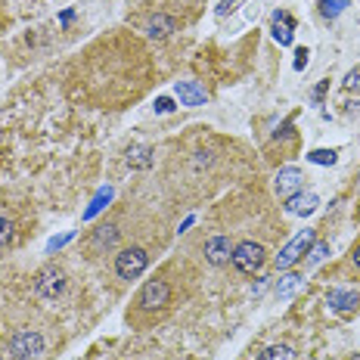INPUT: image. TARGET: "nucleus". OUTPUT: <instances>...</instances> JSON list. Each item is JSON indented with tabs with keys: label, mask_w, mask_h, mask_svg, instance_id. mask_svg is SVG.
Returning a JSON list of instances; mask_svg holds the SVG:
<instances>
[{
	"label": "nucleus",
	"mask_w": 360,
	"mask_h": 360,
	"mask_svg": "<svg viewBox=\"0 0 360 360\" xmlns=\"http://www.w3.org/2000/svg\"><path fill=\"white\" fill-rule=\"evenodd\" d=\"M298 286H302V276H298V274H289V276H283V280H280V286H276V295L286 298V295H292V292H295Z\"/></svg>",
	"instance_id": "17"
},
{
	"label": "nucleus",
	"mask_w": 360,
	"mask_h": 360,
	"mask_svg": "<svg viewBox=\"0 0 360 360\" xmlns=\"http://www.w3.org/2000/svg\"><path fill=\"white\" fill-rule=\"evenodd\" d=\"M127 165H131V168H149V165H153V149L149 146H131L127 149Z\"/></svg>",
	"instance_id": "15"
},
{
	"label": "nucleus",
	"mask_w": 360,
	"mask_h": 360,
	"mask_svg": "<svg viewBox=\"0 0 360 360\" xmlns=\"http://www.w3.org/2000/svg\"><path fill=\"white\" fill-rule=\"evenodd\" d=\"M345 87L348 90H360V65L354 72H348V78H345Z\"/></svg>",
	"instance_id": "23"
},
{
	"label": "nucleus",
	"mask_w": 360,
	"mask_h": 360,
	"mask_svg": "<svg viewBox=\"0 0 360 360\" xmlns=\"http://www.w3.org/2000/svg\"><path fill=\"white\" fill-rule=\"evenodd\" d=\"M177 96H180V103H184V106H202V103L208 100L205 96V90H202L196 81H177Z\"/></svg>",
	"instance_id": "12"
},
{
	"label": "nucleus",
	"mask_w": 360,
	"mask_h": 360,
	"mask_svg": "<svg viewBox=\"0 0 360 360\" xmlns=\"http://www.w3.org/2000/svg\"><path fill=\"white\" fill-rule=\"evenodd\" d=\"M292 28H295V22H292L289 13H276L274 16V37L283 44V47L292 44Z\"/></svg>",
	"instance_id": "14"
},
{
	"label": "nucleus",
	"mask_w": 360,
	"mask_h": 360,
	"mask_svg": "<svg viewBox=\"0 0 360 360\" xmlns=\"http://www.w3.org/2000/svg\"><path fill=\"white\" fill-rule=\"evenodd\" d=\"M171 298H174V289H171V283L165 280V276H155V280H146L143 289H140L137 311L140 314H159V311H165V307L171 304Z\"/></svg>",
	"instance_id": "1"
},
{
	"label": "nucleus",
	"mask_w": 360,
	"mask_h": 360,
	"mask_svg": "<svg viewBox=\"0 0 360 360\" xmlns=\"http://www.w3.org/2000/svg\"><path fill=\"white\" fill-rule=\"evenodd\" d=\"M146 267H149V255H146V249H140V245H127V249L115 255V274L122 276V280H137Z\"/></svg>",
	"instance_id": "3"
},
{
	"label": "nucleus",
	"mask_w": 360,
	"mask_h": 360,
	"mask_svg": "<svg viewBox=\"0 0 360 360\" xmlns=\"http://www.w3.org/2000/svg\"><path fill=\"white\" fill-rule=\"evenodd\" d=\"M351 261H354V267L360 270V243L354 245V255H351Z\"/></svg>",
	"instance_id": "26"
},
{
	"label": "nucleus",
	"mask_w": 360,
	"mask_h": 360,
	"mask_svg": "<svg viewBox=\"0 0 360 360\" xmlns=\"http://www.w3.org/2000/svg\"><path fill=\"white\" fill-rule=\"evenodd\" d=\"M274 190L280 199H292L304 190V171L302 168H280V174L274 180Z\"/></svg>",
	"instance_id": "7"
},
{
	"label": "nucleus",
	"mask_w": 360,
	"mask_h": 360,
	"mask_svg": "<svg viewBox=\"0 0 360 360\" xmlns=\"http://www.w3.org/2000/svg\"><path fill=\"white\" fill-rule=\"evenodd\" d=\"M307 252H311V264H320V261L326 258L329 245H326V243H317V245H314V249H307Z\"/></svg>",
	"instance_id": "22"
},
{
	"label": "nucleus",
	"mask_w": 360,
	"mask_h": 360,
	"mask_svg": "<svg viewBox=\"0 0 360 360\" xmlns=\"http://www.w3.org/2000/svg\"><path fill=\"white\" fill-rule=\"evenodd\" d=\"M118 224H103V227H96L94 233H90L87 239V245H90V252L94 255H103V252H112L115 249V243H118Z\"/></svg>",
	"instance_id": "9"
},
{
	"label": "nucleus",
	"mask_w": 360,
	"mask_h": 360,
	"mask_svg": "<svg viewBox=\"0 0 360 360\" xmlns=\"http://www.w3.org/2000/svg\"><path fill=\"white\" fill-rule=\"evenodd\" d=\"M258 360H298V357L289 345H270V348H264L258 354Z\"/></svg>",
	"instance_id": "16"
},
{
	"label": "nucleus",
	"mask_w": 360,
	"mask_h": 360,
	"mask_svg": "<svg viewBox=\"0 0 360 360\" xmlns=\"http://www.w3.org/2000/svg\"><path fill=\"white\" fill-rule=\"evenodd\" d=\"M155 109H159V112H171L174 106H171V100H168V96H162V100L155 103Z\"/></svg>",
	"instance_id": "25"
},
{
	"label": "nucleus",
	"mask_w": 360,
	"mask_h": 360,
	"mask_svg": "<svg viewBox=\"0 0 360 360\" xmlns=\"http://www.w3.org/2000/svg\"><path fill=\"white\" fill-rule=\"evenodd\" d=\"M295 56H298L295 59V69H304V65H307V50H298Z\"/></svg>",
	"instance_id": "24"
},
{
	"label": "nucleus",
	"mask_w": 360,
	"mask_h": 360,
	"mask_svg": "<svg viewBox=\"0 0 360 360\" xmlns=\"http://www.w3.org/2000/svg\"><path fill=\"white\" fill-rule=\"evenodd\" d=\"M230 258H233V243H230V236H212L205 243V261L214 267H224L230 264Z\"/></svg>",
	"instance_id": "10"
},
{
	"label": "nucleus",
	"mask_w": 360,
	"mask_h": 360,
	"mask_svg": "<svg viewBox=\"0 0 360 360\" xmlns=\"http://www.w3.org/2000/svg\"><path fill=\"white\" fill-rule=\"evenodd\" d=\"M230 261H233V267L239 270V274H255V270L264 267L267 252H264V245H261V243L245 239V243L233 245V258H230Z\"/></svg>",
	"instance_id": "2"
},
{
	"label": "nucleus",
	"mask_w": 360,
	"mask_h": 360,
	"mask_svg": "<svg viewBox=\"0 0 360 360\" xmlns=\"http://www.w3.org/2000/svg\"><path fill=\"white\" fill-rule=\"evenodd\" d=\"M13 233H16V224H13L10 217H4V214H0V249L13 243Z\"/></svg>",
	"instance_id": "19"
},
{
	"label": "nucleus",
	"mask_w": 360,
	"mask_h": 360,
	"mask_svg": "<svg viewBox=\"0 0 360 360\" xmlns=\"http://www.w3.org/2000/svg\"><path fill=\"white\" fill-rule=\"evenodd\" d=\"M63 289H65V274L59 267H47V270L37 274L34 292L41 298H56V295H63Z\"/></svg>",
	"instance_id": "8"
},
{
	"label": "nucleus",
	"mask_w": 360,
	"mask_h": 360,
	"mask_svg": "<svg viewBox=\"0 0 360 360\" xmlns=\"http://www.w3.org/2000/svg\"><path fill=\"white\" fill-rule=\"evenodd\" d=\"M326 304L333 307L335 314H345V317H348V314H354L360 307V295L357 292H351V289H333L326 295Z\"/></svg>",
	"instance_id": "11"
},
{
	"label": "nucleus",
	"mask_w": 360,
	"mask_h": 360,
	"mask_svg": "<svg viewBox=\"0 0 360 360\" xmlns=\"http://www.w3.org/2000/svg\"><path fill=\"white\" fill-rule=\"evenodd\" d=\"M357 217H360V208H357Z\"/></svg>",
	"instance_id": "27"
},
{
	"label": "nucleus",
	"mask_w": 360,
	"mask_h": 360,
	"mask_svg": "<svg viewBox=\"0 0 360 360\" xmlns=\"http://www.w3.org/2000/svg\"><path fill=\"white\" fill-rule=\"evenodd\" d=\"M314 245V230H302V233H298L295 239H292V243L286 245V249H283L280 255H276V267L280 270H289V267H295L298 261H302V255L307 252Z\"/></svg>",
	"instance_id": "6"
},
{
	"label": "nucleus",
	"mask_w": 360,
	"mask_h": 360,
	"mask_svg": "<svg viewBox=\"0 0 360 360\" xmlns=\"http://www.w3.org/2000/svg\"><path fill=\"white\" fill-rule=\"evenodd\" d=\"M307 159H311L314 165H333L335 162V153H333V149H314Z\"/></svg>",
	"instance_id": "21"
},
{
	"label": "nucleus",
	"mask_w": 360,
	"mask_h": 360,
	"mask_svg": "<svg viewBox=\"0 0 360 360\" xmlns=\"http://www.w3.org/2000/svg\"><path fill=\"white\" fill-rule=\"evenodd\" d=\"M345 6H348V0H320V13L326 19H335L339 13H345Z\"/></svg>",
	"instance_id": "18"
},
{
	"label": "nucleus",
	"mask_w": 360,
	"mask_h": 360,
	"mask_svg": "<svg viewBox=\"0 0 360 360\" xmlns=\"http://www.w3.org/2000/svg\"><path fill=\"white\" fill-rule=\"evenodd\" d=\"M41 351H44V339L37 333H32V329H22V333H16L10 342L13 360H34Z\"/></svg>",
	"instance_id": "5"
},
{
	"label": "nucleus",
	"mask_w": 360,
	"mask_h": 360,
	"mask_svg": "<svg viewBox=\"0 0 360 360\" xmlns=\"http://www.w3.org/2000/svg\"><path fill=\"white\" fill-rule=\"evenodd\" d=\"M109 199H112V190L106 186V190H100V196L94 199V205H90L87 212H84V217H87V221H90V217H94L96 212H103V208H106V202H109Z\"/></svg>",
	"instance_id": "20"
},
{
	"label": "nucleus",
	"mask_w": 360,
	"mask_h": 360,
	"mask_svg": "<svg viewBox=\"0 0 360 360\" xmlns=\"http://www.w3.org/2000/svg\"><path fill=\"white\" fill-rule=\"evenodd\" d=\"M177 28H180V19L168 10H155L143 19V32H146V37H153V41H165V37H171Z\"/></svg>",
	"instance_id": "4"
},
{
	"label": "nucleus",
	"mask_w": 360,
	"mask_h": 360,
	"mask_svg": "<svg viewBox=\"0 0 360 360\" xmlns=\"http://www.w3.org/2000/svg\"><path fill=\"white\" fill-rule=\"evenodd\" d=\"M317 205H320V199L314 196V193H298V196H292V199H286V212L289 214H311V212H317Z\"/></svg>",
	"instance_id": "13"
}]
</instances>
